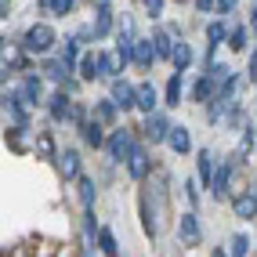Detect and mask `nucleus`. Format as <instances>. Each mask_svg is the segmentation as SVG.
<instances>
[{
  "mask_svg": "<svg viewBox=\"0 0 257 257\" xmlns=\"http://www.w3.org/2000/svg\"><path fill=\"white\" fill-rule=\"evenodd\" d=\"M55 44H62V40H58V33L51 29L47 22L29 26L26 37H22V51H29V55H40V58H47L51 51H55Z\"/></svg>",
  "mask_w": 257,
  "mask_h": 257,
  "instance_id": "f257e3e1",
  "label": "nucleus"
},
{
  "mask_svg": "<svg viewBox=\"0 0 257 257\" xmlns=\"http://www.w3.org/2000/svg\"><path fill=\"white\" fill-rule=\"evenodd\" d=\"M134 145H138V142H134V131H131V127H116V131H109L105 152H109V160L127 163V156H131V149H134Z\"/></svg>",
  "mask_w": 257,
  "mask_h": 257,
  "instance_id": "f03ea898",
  "label": "nucleus"
},
{
  "mask_svg": "<svg viewBox=\"0 0 257 257\" xmlns=\"http://www.w3.org/2000/svg\"><path fill=\"white\" fill-rule=\"evenodd\" d=\"M178 239H181L185 250H196V246L203 243V225H199L196 210H185V214L178 217Z\"/></svg>",
  "mask_w": 257,
  "mask_h": 257,
  "instance_id": "7ed1b4c3",
  "label": "nucleus"
},
{
  "mask_svg": "<svg viewBox=\"0 0 257 257\" xmlns=\"http://www.w3.org/2000/svg\"><path fill=\"white\" fill-rule=\"evenodd\" d=\"M134 44H138V37H134V22L123 19V22H119V29H116V55H119V62H123V65L134 62Z\"/></svg>",
  "mask_w": 257,
  "mask_h": 257,
  "instance_id": "20e7f679",
  "label": "nucleus"
},
{
  "mask_svg": "<svg viewBox=\"0 0 257 257\" xmlns=\"http://www.w3.org/2000/svg\"><path fill=\"white\" fill-rule=\"evenodd\" d=\"M170 127H174V123H170V119L156 109V112H152V116H145V123H142V131H145V138L152 142V145H163L167 138H170Z\"/></svg>",
  "mask_w": 257,
  "mask_h": 257,
  "instance_id": "39448f33",
  "label": "nucleus"
},
{
  "mask_svg": "<svg viewBox=\"0 0 257 257\" xmlns=\"http://www.w3.org/2000/svg\"><path fill=\"white\" fill-rule=\"evenodd\" d=\"M127 174L131 181H145L152 174V160H149V149L145 145H134L131 149V156H127Z\"/></svg>",
  "mask_w": 257,
  "mask_h": 257,
  "instance_id": "423d86ee",
  "label": "nucleus"
},
{
  "mask_svg": "<svg viewBox=\"0 0 257 257\" xmlns=\"http://www.w3.org/2000/svg\"><path fill=\"white\" fill-rule=\"evenodd\" d=\"M69 112H73V91L58 87L55 94L47 98V116L55 119V123H62V119H69Z\"/></svg>",
  "mask_w": 257,
  "mask_h": 257,
  "instance_id": "0eeeda50",
  "label": "nucleus"
},
{
  "mask_svg": "<svg viewBox=\"0 0 257 257\" xmlns=\"http://www.w3.org/2000/svg\"><path fill=\"white\" fill-rule=\"evenodd\" d=\"M109 98L116 101L119 109H138V83H127V80H112V91H109Z\"/></svg>",
  "mask_w": 257,
  "mask_h": 257,
  "instance_id": "6e6552de",
  "label": "nucleus"
},
{
  "mask_svg": "<svg viewBox=\"0 0 257 257\" xmlns=\"http://www.w3.org/2000/svg\"><path fill=\"white\" fill-rule=\"evenodd\" d=\"M80 131V138H83V145H91V149H105V142H109V134H105V123H101L98 116H91L83 127H76Z\"/></svg>",
  "mask_w": 257,
  "mask_h": 257,
  "instance_id": "1a4fd4ad",
  "label": "nucleus"
},
{
  "mask_svg": "<svg viewBox=\"0 0 257 257\" xmlns=\"http://www.w3.org/2000/svg\"><path fill=\"white\" fill-rule=\"evenodd\" d=\"M55 160H58V174H62L65 181H80V178H83V170H80V152H76V149H62Z\"/></svg>",
  "mask_w": 257,
  "mask_h": 257,
  "instance_id": "9d476101",
  "label": "nucleus"
},
{
  "mask_svg": "<svg viewBox=\"0 0 257 257\" xmlns=\"http://www.w3.org/2000/svg\"><path fill=\"white\" fill-rule=\"evenodd\" d=\"M217 167H221V163H217V156H214L210 149H199V152H196V178H199L203 185H207V188L214 185V174H217Z\"/></svg>",
  "mask_w": 257,
  "mask_h": 257,
  "instance_id": "9b49d317",
  "label": "nucleus"
},
{
  "mask_svg": "<svg viewBox=\"0 0 257 257\" xmlns=\"http://www.w3.org/2000/svg\"><path fill=\"white\" fill-rule=\"evenodd\" d=\"M232 174H235V156L225 160L217 167V174H214V185H210V196L214 199H225L228 196V188H232Z\"/></svg>",
  "mask_w": 257,
  "mask_h": 257,
  "instance_id": "f8f14e48",
  "label": "nucleus"
},
{
  "mask_svg": "<svg viewBox=\"0 0 257 257\" xmlns=\"http://www.w3.org/2000/svg\"><path fill=\"white\" fill-rule=\"evenodd\" d=\"M4 109L11 112L15 123H22V127H26V119H29V98L22 94V87H19V91H11V94H4Z\"/></svg>",
  "mask_w": 257,
  "mask_h": 257,
  "instance_id": "ddd939ff",
  "label": "nucleus"
},
{
  "mask_svg": "<svg viewBox=\"0 0 257 257\" xmlns=\"http://www.w3.org/2000/svg\"><path fill=\"white\" fill-rule=\"evenodd\" d=\"M228 33H232V29H225V22H221V19L207 26V69L214 65V51H217L221 44H228Z\"/></svg>",
  "mask_w": 257,
  "mask_h": 257,
  "instance_id": "4468645a",
  "label": "nucleus"
},
{
  "mask_svg": "<svg viewBox=\"0 0 257 257\" xmlns=\"http://www.w3.org/2000/svg\"><path fill=\"white\" fill-rule=\"evenodd\" d=\"M76 73H80V80H87V83L91 80H101V51H83Z\"/></svg>",
  "mask_w": 257,
  "mask_h": 257,
  "instance_id": "2eb2a0df",
  "label": "nucleus"
},
{
  "mask_svg": "<svg viewBox=\"0 0 257 257\" xmlns=\"http://www.w3.org/2000/svg\"><path fill=\"white\" fill-rule=\"evenodd\" d=\"M152 62H160L156 44H152V37H138V44H134V65H142V69H152Z\"/></svg>",
  "mask_w": 257,
  "mask_h": 257,
  "instance_id": "dca6fc26",
  "label": "nucleus"
},
{
  "mask_svg": "<svg viewBox=\"0 0 257 257\" xmlns=\"http://www.w3.org/2000/svg\"><path fill=\"white\" fill-rule=\"evenodd\" d=\"M232 210H235L239 221H253V217H257V196L250 192V188H246V192H239V196L232 199Z\"/></svg>",
  "mask_w": 257,
  "mask_h": 257,
  "instance_id": "f3484780",
  "label": "nucleus"
},
{
  "mask_svg": "<svg viewBox=\"0 0 257 257\" xmlns=\"http://www.w3.org/2000/svg\"><path fill=\"white\" fill-rule=\"evenodd\" d=\"M167 145H170V152H178V156H188V152H192V134H188V127L174 123V127H170Z\"/></svg>",
  "mask_w": 257,
  "mask_h": 257,
  "instance_id": "a211bd4d",
  "label": "nucleus"
},
{
  "mask_svg": "<svg viewBox=\"0 0 257 257\" xmlns=\"http://www.w3.org/2000/svg\"><path fill=\"white\" fill-rule=\"evenodd\" d=\"M156 105H160L156 87H152L149 80H142V83H138V112H142V116H152V112H156Z\"/></svg>",
  "mask_w": 257,
  "mask_h": 257,
  "instance_id": "6ab92c4d",
  "label": "nucleus"
},
{
  "mask_svg": "<svg viewBox=\"0 0 257 257\" xmlns=\"http://www.w3.org/2000/svg\"><path fill=\"white\" fill-rule=\"evenodd\" d=\"M217 91H221V83H217L210 73H203V76L196 80V87H192V98H196V101H214Z\"/></svg>",
  "mask_w": 257,
  "mask_h": 257,
  "instance_id": "aec40b11",
  "label": "nucleus"
},
{
  "mask_svg": "<svg viewBox=\"0 0 257 257\" xmlns=\"http://www.w3.org/2000/svg\"><path fill=\"white\" fill-rule=\"evenodd\" d=\"M22 94L29 98V105L44 101V76H40V73H26V80H22Z\"/></svg>",
  "mask_w": 257,
  "mask_h": 257,
  "instance_id": "412c9836",
  "label": "nucleus"
},
{
  "mask_svg": "<svg viewBox=\"0 0 257 257\" xmlns=\"http://www.w3.org/2000/svg\"><path fill=\"white\" fill-rule=\"evenodd\" d=\"M109 33H112V11H109V4H105V8H98V11H94L91 37H94V40H101V37H109Z\"/></svg>",
  "mask_w": 257,
  "mask_h": 257,
  "instance_id": "4be33fe9",
  "label": "nucleus"
},
{
  "mask_svg": "<svg viewBox=\"0 0 257 257\" xmlns=\"http://www.w3.org/2000/svg\"><path fill=\"white\" fill-rule=\"evenodd\" d=\"M152 44H156V55H160V62H170V55H174V47H178V40L170 37L167 29H156V33H152Z\"/></svg>",
  "mask_w": 257,
  "mask_h": 257,
  "instance_id": "5701e85b",
  "label": "nucleus"
},
{
  "mask_svg": "<svg viewBox=\"0 0 257 257\" xmlns=\"http://www.w3.org/2000/svg\"><path fill=\"white\" fill-rule=\"evenodd\" d=\"M119 69H123V62H119L116 51H101V80H119Z\"/></svg>",
  "mask_w": 257,
  "mask_h": 257,
  "instance_id": "b1692460",
  "label": "nucleus"
},
{
  "mask_svg": "<svg viewBox=\"0 0 257 257\" xmlns=\"http://www.w3.org/2000/svg\"><path fill=\"white\" fill-rule=\"evenodd\" d=\"M76 196H80V207H83V210L94 207V199H98V185H94V178L83 174V178L76 181Z\"/></svg>",
  "mask_w": 257,
  "mask_h": 257,
  "instance_id": "393cba45",
  "label": "nucleus"
},
{
  "mask_svg": "<svg viewBox=\"0 0 257 257\" xmlns=\"http://www.w3.org/2000/svg\"><path fill=\"white\" fill-rule=\"evenodd\" d=\"M163 105H167V109H178V105H181V73H170L167 91H163Z\"/></svg>",
  "mask_w": 257,
  "mask_h": 257,
  "instance_id": "a878e982",
  "label": "nucleus"
},
{
  "mask_svg": "<svg viewBox=\"0 0 257 257\" xmlns=\"http://www.w3.org/2000/svg\"><path fill=\"white\" fill-rule=\"evenodd\" d=\"M138 214H142V228H145V235H149V239H156V235H160V225L152 221V207H149V196H142V199H138Z\"/></svg>",
  "mask_w": 257,
  "mask_h": 257,
  "instance_id": "bb28decb",
  "label": "nucleus"
},
{
  "mask_svg": "<svg viewBox=\"0 0 257 257\" xmlns=\"http://www.w3.org/2000/svg\"><path fill=\"white\" fill-rule=\"evenodd\" d=\"M170 65H174V73H185L188 65H192V47H188L185 40H178L174 55H170Z\"/></svg>",
  "mask_w": 257,
  "mask_h": 257,
  "instance_id": "cd10ccee",
  "label": "nucleus"
},
{
  "mask_svg": "<svg viewBox=\"0 0 257 257\" xmlns=\"http://www.w3.org/2000/svg\"><path fill=\"white\" fill-rule=\"evenodd\" d=\"M116 112H119V105L112 98H101V101H94V116L101 119V123H116Z\"/></svg>",
  "mask_w": 257,
  "mask_h": 257,
  "instance_id": "c85d7f7f",
  "label": "nucleus"
},
{
  "mask_svg": "<svg viewBox=\"0 0 257 257\" xmlns=\"http://www.w3.org/2000/svg\"><path fill=\"white\" fill-rule=\"evenodd\" d=\"M58 55H62L65 62H69L73 69H76V65H80V58H83V51H80V37H69V40L62 44V51H58Z\"/></svg>",
  "mask_w": 257,
  "mask_h": 257,
  "instance_id": "c756f323",
  "label": "nucleus"
},
{
  "mask_svg": "<svg viewBox=\"0 0 257 257\" xmlns=\"http://www.w3.org/2000/svg\"><path fill=\"white\" fill-rule=\"evenodd\" d=\"M98 250L105 253V257H119V243H116L112 228H101V232H98Z\"/></svg>",
  "mask_w": 257,
  "mask_h": 257,
  "instance_id": "7c9ffc66",
  "label": "nucleus"
},
{
  "mask_svg": "<svg viewBox=\"0 0 257 257\" xmlns=\"http://www.w3.org/2000/svg\"><path fill=\"white\" fill-rule=\"evenodd\" d=\"M228 253H232V257H246V253H250V235H246V232H235V235L228 239Z\"/></svg>",
  "mask_w": 257,
  "mask_h": 257,
  "instance_id": "2f4dec72",
  "label": "nucleus"
},
{
  "mask_svg": "<svg viewBox=\"0 0 257 257\" xmlns=\"http://www.w3.org/2000/svg\"><path fill=\"white\" fill-rule=\"evenodd\" d=\"M228 47H232V51H246V47H250V29H246V26L232 29V33H228Z\"/></svg>",
  "mask_w": 257,
  "mask_h": 257,
  "instance_id": "473e14b6",
  "label": "nucleus"
},
{
  "mask_svg": "<svg viewBox=\"0 0 257 257\" xmlns=\"http://www.w3.org/2000/svg\"><path fill=\"white\" fill-rule=\"evenodd\" d=\"M73 8H76V0H47V8H44V11H47V15H55V19H65V15H69Z\"/></svg>",
  "mask_w": 257,
  "mask_h": 257,
  "instance_id": "72a5a7b5",
  "label": "nucleus"
},
{
  "mask_svg": "<svg viewBox=\"0 0 257 257\" xmlns=\"http://www.w3.org/2000/svg\"><path fill=\"white\" fill-rule=\"evenodd\" d=\"M91 119V112H87V105H83V101H73V112H69V123L73 127H83Z\"/></svg>",
  "mask_w": 257,
  "mask_h": 257,
  "instance_id": "f704fd0d",
  "label": "nucleus"
},
{
  "mask_svg": "<svg viewBox=\"0 0 257 257\" xmlns=\"http://www.w3.org/2000/svg\"><path fill=\"white\" fill-rule=\"evenodd\" d=\"M199 185H203L199 178H188V181H185V196H188V203H192V207L199 203Z\"/></svg>",
  "mask_w": 257,
  "mask_h": 257,
  "instance_id": "c9c22d12",
  "label": "nucleus"
},
{
  "mask_svg": "<svg viewBox=\"0 0 257 257\" xmlns=\"http://www.w3.org/2000/svg\"><path fill=\"white\" fill-rule=\"evenodd\" d=\"M163 4H167V0H142V8L149 11V19H160V15H163Z\"/></svg>",
  "mask_w": 257,
  "mask_h": 257,
  "instance_id": "e433bc0d",
  "label": "nucleus"
},
{
  "mask_svg": "<svg viewBox=\"0 0 257 257\" xmlns=\"http://www.w3.org/2000/svg\"><path fill=\"white\" fill-rule=\"evenodd\" d=\"M239 8V0H217V4H214V15H232Z\"/></svg>",
  "mask_w": 257,
  "mask_h": 257,
  "instance_id": "4c0bfd02",
  "label": "nucleus"
},
{
  "mask_svg": "<svg viewBox=\"0 0 257 257\" xmlns=\"http://www.w3.org/2000/svg\"><path fill=\"white\" fill-rule=\"evenodd\" d=\"M246 80H250V83H257V47L250 51V62H246Z\"/></svg>",
  "mask_w": 257,
  "mask_h": 257,
  "instance_id": "58836bf2",
  "label": "nucleus"
},
{
  "mask_svg": "<svg viewBox=\"0 0 257 257\" xmlns=\"http://www.w3.org/2000/svg\"><path fill=\"white\" fill-rule=\"evenodd\" d=\"M40 152H44V156H55V145H51V134H40Z\"/></svg>",
  "mask_w": 257,
  "mask_h": 257,
  "instance_id": "ea45409f",
  "label": "nucleus"
},
{
  "mask_svg": "<svg viewBox=\"0 0 257 257\" xmlns=\"http://www.w3.org/2000/svg\"><path fill=\"white\" fill-rule=\"evenodd\" d=\"M214 4H217V0H196V8H199L203 15H210V11H214Z\"/></svg>",
  "mask_w": 257,
  "mask_h": 257,
  "instance_id": "a19ab883",
  "label": "nucleus"
},
{
  "mask_svg": "<svg viewBox=\"0 0 257 257\" xmlns=\"http://www.w3.org/2000/svg\"><path fill=\"white\" fill-rule=\"evenodd\" d=\"M210 257H232V253H228L225 246H214V250H210Z\"/></svg>",
  "mask_w": 257,
  "mask_h": 257,
  "instance_id": "79ce46f5",
  "label": "nucleus"
},
{
  "mask_svg": "<svg viewBox=\"0 0 257 257\" xmlns=\"http://www.w3.org/2000/svg\"><path fill=\"white\" fill-rule=\"evenodd\" d=\"M8 11H11V0H0V15L8 19Z\"/></svg>",
  "mask_w": 257,
  "mask_h": 257,
  "instance_id": "37998d69",
  "label": "nucleus"
},
{
  "mask_svg": "<svg viewBox=\"0 0 257 257\" xmlns=\"http://www.w3.org/2000/svg\"><path fill=\"white\" fill-rule=\"evenodd\" d=\"M250 29L257 33V4H253V15H250Z\"/></svg>",
  "mask_w": 257,
  "mask_h": 257,
  "instance_id": "c03bdc74",
  "label": "nucleus"
},
{
  "mask_svg": "<svg viewBox=\"0 0 257 257\" xmlns=\"http://www.w3.org/2000/svg\"><path fill=\"white\" fill-rule=\"evenodd\" d=\"M91 4H94V8H105V4H109V0H91Z\"/></svg>",
  "mask_w": 257,
  "mask_h": 257,
  "instance_id": "a18cd8bd",
  "label": "nucleus"
},
{
  "mask_svg": "<svg viewBox=\"0 0 257 257\" xmlns=\"http://www.w3.org/2000/svg\"><path fill=\"white\" fill-rule=\"evenodd\" d=\"M250 192H253V196H257V181H253V185H250Z\"/></svg>",
  "mask_w": 257,
  "mask_h": 257,
  "instance_id": "49530a36",
  "label": "nucleus"
},
{
  "mask_svg": "<svg viewBox=\"0 0 257 257\" xmlns=\"http://www.w3.org/2000/svg\"><path fill=\"white\" fill-rule=\"evenodd\" d=\"M178 4H185V0H178Z\"/></svg>",
  "mask_w": 257,
  "mask_h": 257,
  "instance_id": "de8ad7c7",
  "label": "nucleus"
}]
</instances>
